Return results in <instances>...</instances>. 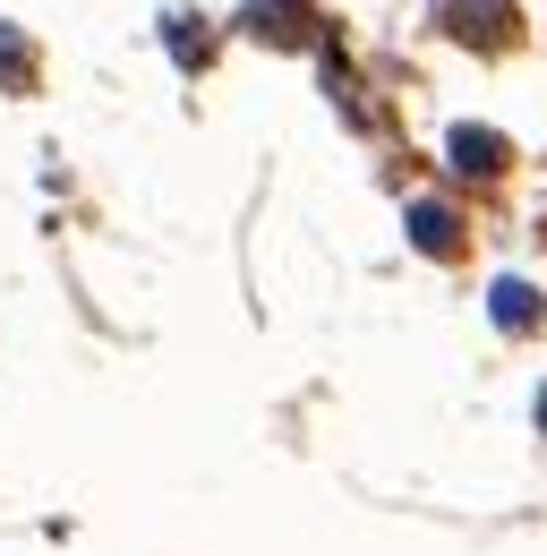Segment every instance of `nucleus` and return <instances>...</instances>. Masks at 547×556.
<instances>
[{"label": "nucleus", "mask_w": 547, "mask_h": 556, "mask_svg": "<svg viewBox=\"0 0 547 556\" xmlns=\"http://www.w3.org/2000/svg\"><path fill=\"white\" fill-rule=\"evenodd\" d=\"M496 317L505 326H531V282H496Z\"/></svg>", "instance_id": "7ed1b4c3"}, {"label": "nucleus", "mask_w": 547, "mask_h": 556, "mask_svg": "<svg viewBox=\"0 0 547 556\" xmlns=\"http://www.w3.org/2000/svg\"><path fill=\"white\" fill-rule=\"evenodd\" d=\"M410 231H419V249H454V214H445V206H419V214H410Z\"/></svg>", "instance_id": "f03ea898"}, {"label": "nucleus", "mask_w": 547, "mask_h": 556, "mask_svg": "<svg viewBox=\"0 0 547 556\" xmlns=\"http://www.w3.org/2000/svg\"><path fill=\"white\" fill-rule=\"evenodd\" d=\"M454 163H462V172H496V163H505V146L487 138V129H462V138H454Z\"/></svg>", "instance_id": "f257e3e1"}, {"label": "nucleus", "mask_w": 547, "mask_h": 556, "mask_svg": "<svg viewBox=\"0 0 547 556\" xmlns=\"http://www.w3.org/2000/svg\"><path fill=\"white\" fill-rule=\"evenodd\" d=\"M539 419H547V394H539Z\"/></svg>", "instance_id": "20e7f679"}]
</instances>
